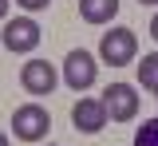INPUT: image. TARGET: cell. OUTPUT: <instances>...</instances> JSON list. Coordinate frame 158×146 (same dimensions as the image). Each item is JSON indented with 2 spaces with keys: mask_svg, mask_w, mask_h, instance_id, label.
Returning <instances> with one entry per match:
<instances>
[{
  "mask_svg": "<svg viewBox=\"0 0 158 146\" xmlns=\"http://www.w3.org/2000/svg\"><path fill=\"white\" fill-rule=\"evenodd\" d=\"M95 75H99V63L91 51H67V59H63V83L71 87V91H87V87H95Z\"/></svg>",
  "mask_w": 158,
  "mask_h": 146,
  "instance_id": "3",
  "label": "cell"
},
{
  "mask_svg": "<svg viewBox=\"0 0 158 146\" xmlns=\"http://www.w3.org/2000/svg\"><path fill=\"white\" fill-rule=\"evenodd\" d=\"M154 95H158V91H154Z\"/></svg>",
  "mask_w": 158,
  "mask_h": 146,
  "instance_id": "16",
  "label": "cell"
},
{
  "mask_svg": "<svg viewBox=\"0 0 158 146\" xmlns=\"http://www.w3.org/2000/svg\"><path fill=\"white\" fill-rule=\"evenodd\" d=\"M48 130H52L48 107H40V103L16 107V115H12V134H16L20 142H40V138H48Z\"/></svg>",
  "mask_w": 158,
  "mask_h": 146,
  "instance_id": "2",
  "label": "cell"
},
{
  "mask_svg": "<svg viewBox=\"0 0 158 146\" xmlns=\"http://www.w3.org/2000/svg\"><path fill=\"white\" fill-rule=\"evenodd\" d=\"M138 55V36L131 28H111V32H103V40H99V59L111 63V67H127V63H135Z\"/></svg>",
  "mask_w": 158,
  "mask_h": 146,
  "instance_id": "1",
  "label": "cell"
},
{
  "mask_svg": "<svg viewBox=\"0 0 158 146\" xmlns=\"http://www.w3.org/2000/svg\"><path fill=\"white\" fill-rule=\"evenodd\" d=\"M138 4H158V0H138Z\"/></svg>",
  "mask_w": 158,
  "mask_h": 146,
  "instance_id": "15",
  "label": "cell"
},
{
  "mask_svg": "<svg viewBox=\"0 0 158 146\" xmlns=\"http://www.w3.org/2000/svg\"><path fill=\"white\" fill-rule=\"evenodd\" d=\"M135 146H158V119H146L135 130Z\"/></svg>",
  "mask_w": 158,
  "mask_h": 146,
  "instance_id": "10",
  "label": "cell"
},
{
  "mask_svg": "<svg viewBox=\"0 0 158 146\" xmlns=\"http://www.w3.org/2000/svg\"><path fill=\"white\" fill-rule=\"evenodd\" d=\"M20 83H24L28 95H52L56 83H59V75H56V67L48 59H28L20 67Z\"/></svg>",
  "mask_w": 158,
  "mask_h": 146,
  "instance_id": "6",
  "label": "cell"
},
{
  "mask_svg": "<svg viewBox=\"0 0 158 146\" xmlns=\"http://www.w3.org/2000/svg\"><path fill=\"white\" fill-rule=\"evenodd\" d=\"M8 4H12V0H0V20L8 16Z\"/></svg>",
  "mask_w": 158,
  "mask_h": 146,
  "instance_id": "13",
  "label": "cell"
},
{
  "mask_svg": "<svg viewBox=\"0 0 158 146\" xmlns=\"http://www.w3.org/2000/svg\"><path fill=\"white\" fill-rule=\"evenodd\" d=\"M150 36L158 40V12H154V20H150Z\"/></svg>",
  "mask_w": 158,
  "mask_h": 146,
  "instance_id": "12",
  "label": "cell"
},
{
  "mask_svg": "<svg viewBox=\"0 0 158 146\" xmlns=\"http://www.w3.org/2000/svg\"><path fill=\"white\" fill-rule=\"evenodd\" d=\"M103 107H107V115H111V123H131L138 115V95L131 83H111L103 91Z\"/></svg>",
  "mask_w": 158,
  "mask_h": 146,
  "instance_id": "5",
  "label": "cell"
},
{
  "mask_svg": "<svg viewBox=\"0 0 158 146\" xmlns=\"http://www.w3.org/2000/svg\"><path fill=\"white\" fill-rule=\"evenodd\" d=\"M0 146H8V134H4V130H0Z\"/></svg>",
  "mask_w": 158,
  "mask_h": 146,
  "instance_id": "14",
  "label": "cell"
},
{
  "mask_svg": "<svg viewBox=\"0 0 158 146\" xmlns=\"http://www.w3.org/2000/svg\"><path fill=\"white\" fill-rule=\"evenodd\" d=\"M16 4L24 8V12H44V8H48L52 0H16Z\"/></svg>",
  "mask_w": 158,
  "mask_h": 146,
  "instance_id": "11",
  "label": "cell"
},
{
  "mask_svg": "<svg viewBox=\"0 0 158 146\" xmlns=\"http://www.w3.org/2000/svg\"><path fill=\"white\" fill-rule=\"evenodd\" d=\"M79 16L87 24H111L118 16V0H79Z\"/></svg>",
  "mask_w": 158,
  "mask_h": 146,
  "instance_id": "8",
  "label": "cell"
},
{
  "mask_svg": "<svg viewBox=\"0 0 158 146\" xmlns=\"http://www.w3.org/2000/svg\"><path fill=\"white\" fill-rule=\"evenodd\" d=\"M107 107H103V99H79L75 107H71V123H75V130H83V134H99L103 126H107Z\"/></svg>",
  "mask_w": 158,
  "mask_h": 146,
  "instance_id": "7",
  "label": "cell"
},
{
  "mask_svg": "<svg viewBox=\"0 0 158 146\" xmlns=\"http://www.w3.org/2000/svg\"><path fill=\"white\" fill-rule=\"evenodd\" d=\"M52 146H56V142H52Z\"/></svg>",
  "mask_w": 158,
  "mask_h": 146,
  "instance_id": "17",
  "label": "cell"
},
{
  "mask_svg": "<svg viewBox=\"0 0 158 146\" xmlns=\"http://www.w3.org/2000/svg\"><path fill=\"white\" fill-rule=\"evenodd\" d=\"M138 83L146 87V91H158V51L142 55V63H138Z\"/></svg>",
  "mask_w": 158,
  "mask_h": 146,
  "instance_id": "9",
  "label": "cell"
},
{
  "mask_svg": "<svg viewBox=\"0 0 158 146\" xmlns=\"http://www.w3.org/2000/svg\"><path fill=\"white\" fill-rule=\"evenodd\" d=\"M40 40H44V32H40V24L32 20V16H16V20L4 24V47H8V51H16V55L36 51Z\"/></svg>",
  "mask_w": 158,
  "mask_h": 146,
  "instance_id": "4",
  "label": "cell"
}]
</instances>
